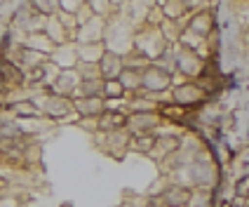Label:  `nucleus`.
<instances>
[{"mask_svg": "<svg viewBox=\"0 0 249 207\" xmlns=\"http://www.w3.org/2000/svg\"><path fill=\"white\" fill-rule=\"evenodd\" d=\"M202 97V90L200 87H195V85H183L177 90V101L179 104H193L197 99Z\"/></svg>", "mask_w": 249, "mask_h": 207, "instance_id": "4", "label": "nucleus"}, {"mask_svg": "<svg viewBox=\"0 0 249 207\" xmlns=\"http://www.w3.org/2000/svg\"><path fill=\"white\" fill-rule=\"evenodd\" d=\"M169 83H172L169 73L160 66H148L146 71H141V87H146V90L160 92V90H167Z\"/></svg>", "mask_w": 249, "mask_h": 207, "instance_id": "1", "label": "nucleus"}, {"mask_svg": "<svg viewBox=\"0 0 249 207\" xmlns=\"http://www.w3.org/2000/svg\"><path fill=\"white\" fill-rule=\"evenodd\" d=\"M118 83L123 85V90H134V87H141V73L134 69H123V73H120V78H118Z\"/></svg>", "mask_w": 249, "mask_h": 207, "instance_id": "5", "label": "nucleus"}, {"mask_svg": "<svg viewBox=\"0 0 249 207\" xmlns=\"http://www.w3.org/2000/svg\"><path fill=\"white\" fill-rule=\"evenodd\" d=\"M78 111L83 113V115H101V111H104V104H101V99H80L78 104Z\"/></svg>", "mask_w": 249, "mask_h": 207, "instance_id": "6", "label": "nucleus"}, {"mask_svg": "<svg viewBox=\"0 0 249 207\" xmlns=\"http://www.w3.org/2000/svg\"><path fill=\"white\" fill-rule=\"evenodd\" d=\"M123 69H124V61L118 55L106 52V55L101 56V73H104L106 80H118L120 73H123Z\"/></svg>", "mask_w": 249, "mask_h": 207, "instance_id": "2", "label": "nucleus"}, {"mask_svg": "<svg viewBox=\"0 0 249 207\" xmlns=\"http://www.w3.org/2000/svg\"><path fill=\"white\" fill-rule=\"evenodd\" d=\"M162 198H165L167 207H181V205H188V203H191L193 193H191V188L172 186V188H167L165 193H162Z\"/></svg>", "mask_w": 249, "mask_h": 207, "instance_id": "3", "label": "nucleus"}]
</instances>
